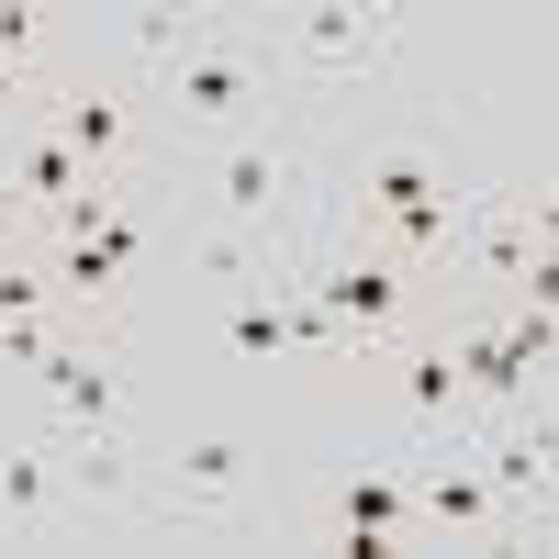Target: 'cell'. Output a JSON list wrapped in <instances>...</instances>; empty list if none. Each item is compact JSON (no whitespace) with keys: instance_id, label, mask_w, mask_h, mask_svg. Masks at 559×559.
<instances>
[{"instance_id":"1","label":"cell","mask_w":559,"mask_h":559,"mask_svg":"<svg viewBox=\"0 0 559 559\" xmlns=\"http://www.w3.org/2000/svg\"><path fill=\"white\" fill-rule=\"evenodd\" d=\"M202 179H213V236H247V247H280V258L324 213V157L302 146V123H247L224 146H202Z\"/></svg>"},{"instance_id":"2","label":"cell","mask_w":559,"mask_h":559,"mask_svg":"<svg viewBox=\"0 0 559 559\" xmlns=\"http://www.w3.org/2000/svg\"><path fill=\"white\" fill-rule=\"evenodd\" d=\"M146 112L168 123V146H179V157H202V146H224V134L269 123V112H280V68H269L258 23L213 12V34L191 45V57L157 68V102H146Z\"/></svg>"},{"instance_id":"3","label":"cell","mask_w":559,"mask_h":559,"mask_svg":"<svg viewBox=\"0 0 559 559\" xmlns=\"http://www.w3.org/2000/svg\"><path fill=\"white\" fill-rule=\"evenodd\" d=\"M292 280L324 302V324L347 336L358 369L381 358L392 336H414V324H426V280H414L403 258H381L369 236H336V224H313V236L292 247Z\"/></svg>"},{"instance_id":"4","label":"cell","mask_w":559,"mask_h":559,"mask_svg":"<svg viewBox=\"0 0 559 559\" xmlns=\"http://www.w3.org/2000/svg\"><path fill=\"white\" fill-rule=\"evenodd\" d=\"M258 45H269L280 90H358L403 57V12H381V0H313V12H280Z\"/></svg>"},{"instance_id":"5","label":"cell","mask_w":559,"mask_h":559,"mask_svg":"<svg viewBox=\"0 0 559 559\" xmlns=\"http://www.w3.org/2000/svg\"><path fill=\"white\" fill-rule=\"evenodd\" d=\"M369 381H381V414H392V437H403L414 459H437V448H481V403H471V381H459L437 313L369 358Z\"/></svg>"},{"instance_id":"6","label":"cell","mask_w":559,"mask_h":559,"mask_svg":"<svg viewBox=\"0 0 559 559\" xmlns=\"http://www.w3.org/2000/svg\"><path fill=\"white\" fill-rule=\"evenodd\" d=\"M168 247V224L146 213V202H112L102 224H90V236H68V247H34L45 258V280H57V302H68V324H123V302H134V280H146V258Z\"/></svg>"},{"instance_id":"7","label":"cell","mask_w":559,"mask_h":559,"mask_svg":"<svg viewBox=\"0 0 559 559\" xmlns=\"http://www.w3.org/2000/svg\"><path fill=\"white\" fill-rule=\"evenodd\" d=\"M134 515H168V526H247V515H258V459H247V437H224V426L168 437L157 471H146V492H134Z\"/></svg>"},{"instance_id":"8","label":"cell","mask_w":559,"mask_h":559,"mask_svg":"<svg viewBox=\"0 0 559 559\" xmlns=\"http://www.w3.org/2000/svg\"><path fill=\"white\" fill-rule=\"evenodd\" d=\"M34 112L68 134L79 168H102V179H146V102H134L123 79H57V90H34Z\"/></svg>"},{"instance_id":"9","label":"cell","mask_w":559,"mask_h":559,"mask_svg":"<svg viewBox=\"0 0 559 559\" xmlns=\"http://www.w3.org/2000/svg\"><path fill=\"white\" fill-rule=\"evenodd\" d=\"M45 403H57V437H123V369L102 324H57V347L34 358Z\"/></svg>"},{"instance_id":"10","label":"cell","mask_w":559,"mask_h":559,"mask_svg":"<svg viewBox=\"0 0 559 559\" xmlns=\"http://www.w3.org/2000/svg\"><path fill=\"white\" fill-rule=\"evenodd\" d=\"M79 515L68 481V437H0V548H34Z\"/></svg>"},{"instance_id":"11","label":"cell","mask_w":559,"mask_h":559,"mask_svg":"<svg viewBox=\"0 0 559 559\" xmlns=\"http://www.w3.org/2000/svg\"><path fill=\"white\" fill-rule=\"evenodd\" d=\"M414 537H459V548L515 537V526H503V492H492V471H481V448H437V471L414 481Z\"/></svg>"},{"instance_id":"12","label":"cell","mask_w":559,"mask_h":559,"mask_svg":"<svg viewBox=\"0 0 559 559\" xmlns=\"http://www.w3.org/2000/svg\"><path fill=\"white\" fill-rule=\"evenodd\" d=\"M537 258V191H471L459 202V269L448 280H492V292H515Z\"/></svg>"},{"instance_id":"13","label":"cell","mask_w":559,"mask_h":559,"mask_svg":"<svg viewBox=\"0 0 559 559\" xmlns=\"http://www.w3.org/2000/svg\"><path fill=\"white\" fill-rule=\"evenodd\" d=\"M324 537L358 548V559H381L414 537V471L403 459H358V481H336V503H324Z\"/></svg>"},{"instance_id":"14","label":"cell","mask_w":559,"mask_h":559,"mask_svg":"<svg viewBox=\"0 0 559 559\" xmlns=\"http://www.w3.org/2000/svg\"><path fill=\"white\" fill-rule=\"evenodd\" d=\"M448 358H459V381H471V403H481V426H492V414H515L537 381H548V369L515 347V336H503V324H448Z\"/></svg>"},{"instance_id":"15","label":"cell","mask_w":559,"mask_h":559,"mask_svg":"<svg viewBox=\"0 0 559 559\" xmlns=\"http://www.w3.org/2000/svg\"><path fill=\"white\" fill-rule=\"evenodd\" d=\"M213 347L236 358V369H269V358H292V292H280V269H269V280H224Z\"/></svg>"},{"instance_id":"16","label":"cell","mask_w":559,"mask_h":559,"mask_svg":"<svg viewBox=\"0 0 559 559\" xmlns=\"http://www.w3.org/2000/svg\"><path fill=\"white\" fill-rule=\"evenodd\" d=\"M68 481H79V503H134L146 459H134V437H68Z\"/></svg>"},{"instance_id":"17","label":"cell","mask_w":559,"mask_h":559,"mask_svg":"<svg viewBox=\"0 0 559 559\" xmlns=\"http://www.w3.org/2000/svg\"><path fill=\"white\" fill-rule=\"evenodd\" d=\"M213 34V12H134L123 23V45H134V68H179L191 45Z\"/></svg>"},{"instance_id":"18","label":"cell","mask_w":559,"mask_h":559,"mask_svg":"<svg viewBox=\"0 0 559 559\" xmlns=\"http://www.w3.org/2000/svg\"><path fill=\"white\" fill-rule=\"evenodd\" d=\"M515 302H526V313H559V258H548V247L526 258V280H515Z\"/></svg>"},{"instance_id":"19","label":"cell","mask_w":559,"mask_h":559,"mask_svg":"<svg viewBox=\"0 0 559 559\" xmlns=\"http://www.w3.org/2000/svg\"><path fill=\"white\" fill-rule=\"evenodd\" d=\"M537 247L559 258V179H548V191H537Z\"/></svg>"},{"instance_id":"20","label":"cell","mask_w":559,"mask_h":559,"mask_svg":"<svg viewBox=\"0 0 559 559\" xmlns=\"http://www.w3.org/2000/svg\"><path fill=\"white\" fill-rule=\"evenodd\" d=\"M23 247V202H12V179H0V258Z\"/></svg>"}]
</instances>
